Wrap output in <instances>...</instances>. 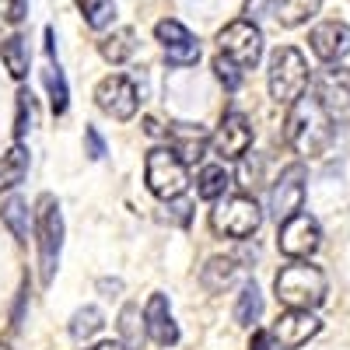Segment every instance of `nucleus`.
Listing matches in <instances>:
<instances>
[{
    "label": "nucleus",
    "instance_id": "nucleus-29",
    "mask_svg": "<svg viewBox=\"0 0 350 350\" xmlns=\"http://www.w3.org/2000/svg\"><path fill=\"white\" fill-rule=\"evenodd\" d=\"M18 98V116H14V137L21 140L28 130H32V123H36V105H32V92L28 88H21V92L14 95Z\"/></svg>",
    "mask_w": 350,
    "mask_h": 350
},
{
    "label": "nucleus",
    "instance_id": "nucleus-2",
    "mask_svg": "<svg viewBox=\"0 0 350 350\" xmlns=\"http://www.w3.org/2000/svg\"><path fill=\"white\" fill-rule=\"evenodd\" d=\"M273 295L287 308H319L326 301V273L312 267L308 259H295L277 273Z\"/></svg>",
    "mask_w": 350,
    "mask_h": 350
},
{
    "label": "nucleus",
    "instance_id": "nucleus-9",
    "mask_svg": "<svg viewBox=\"0 0 350 350\" xmlns=\"http://www.w3.org/2000/svg\"><path fill=\"white\" fill-rule=\"evenodd\" d=\"M319 242H323V231H319L315 217L301 211L295 217H287L284 224H277V245L287 259H308L319 249Z\"/></svg>",
    "mask_w": 350,
    "mask_h": 350
},
{
    "label": "nucleus",
    "instance_id": "nucleus-23",
    "mask_svg": "<svg viewBox=\"0 0 350 350\" xmlns=\"http://www.w3.org/2000/svg\"><path fill=\"white\" fill-rule=\"evenodd\" d=\"M228 189H231V172L224 165H211V168L200 172V179H196V196L200 200H221Z\"/></svg>",
    "mask_w": 350,
    "mask_h": 350
},
{
    "label": "nucleus",
    "instance_id": "nucleus-21",
    "mask_svg": "<svg viewBox=\"0 0 350 350\" xmlns=\"http://www.w3.org/2000/svg\"><path fill=\"white\" fill-rule=\"evenodd\" d=\"M133 49H137V36H133V28H116L112 36H105L102 42H98V53L105 56L109 64H126L130 56H133Z\"/></svg>",
    "mask_w": 350,
    "mask_h": 350
},
{
    "label": "nucleus",
    "instance_id": "nucleus-13",
    "mask_svg": "<svg viewBox=\"0 0 350 350\" xmlns=\"http://www.w3.org/2000/svg\"><path fill=\"white\" fill-rule=\"evenodd\" d=\"M312 95L323 102L333 116L336 112H347L350 109V70H343V67L319 70L315 81H312Z\"/></svg>",
    "mask_w": 350,
    "mask_h": 350
},
{
    "label": "nucleus",
    "instance_id": "nucleus-17",
    "mask_svg": "<svg viewBox=\"0 0 350 350\" xmlns=\"http://www.w3.org/2000/svg\"><path fill=\"white\" fill-rule=\"evenodd\" d=\"M239 277H242V267H239L235 256H214L207 267L200 270V284L207 287L211 295H221V291H228Z\"/></svg>",
    "mask_w": 350,
    "mask_h": 350
},
{
    "label": "nucleus",
    "instance_id": "nucleus-26",
    "mask_svg": "<svg viewBox=\"0 0 350 350\" xmlns=\"http://www.w3.org/2000/svg\"><path fill=\"white\" fill-rule=\"evenodd\" d=\"M259 315H262V295H259L256 280H249V284L242 287L239 301H235V323H239V326H252Z\"/></svg>",
    "mask_w": 350,
    "mask_h": 350
},
{
    "label": "nucleus",
    "instance_id": "nucleus-1",
    "mask_svg": "<svg viewBox=\"0 0 350 350\" xmlns=\"http://www.w3.org/2000/svg\"><path fill=\"white\" fill-rule=\"evenodd\" d=\"M287 144L295 148L298 154H326L329 144H333V112L319 102L315 95H301L287 112V130H284Z\"/></svg>",
    "mask_w": 350,
    "mask_h": 350
},
{
    "label": "nucleus",
    "instance_id": "nucleus-19",
    "mask_svg": "<svg viewBox=\"0 0 350 350\" xmlns=\"http://www.w3.org/2000/svg\"><path fill=\"white\" fill-rule=\"evenodd\" d=\"M0 60H4L8 74L14 81H25L28 77V64H32V53H28V42L21 36H8L0 42Z\"/></svg>",
    "mask_w": 350,
    "mask_h": 350
},
{
    "label": "nucleus",
    "instance_id": "nucleus-28",
    "mask_svg": "<svg viewBox=\"0 0 350 350\" xmlns=\"http://www.w3.org/2000/svg\"><path fill=\"white\" fill-rule=\"evenodd\" d=\"M77 8L92 28H105L116 18V0H77Z\"/></svg>",
    "mask_w": 350,
    "mask_h": 350
},
{
    "label": "nucleus",
    "instance_id": "nucleus-14",
    "mask_svg": "<svg viewBox=\"0 0 350 350\" xmlns=\"http://www.w3.org/2000/svg\"><path fill=\"white\" fill-rule=\"evenodd\" d=\"M308 42H312V53L319 56V60L340 64L343 56L350 53V25H343V21H323V25L312 28Z\"/></svg>",
    "mask_w": 350,
    "mask_h": 350
},
{
    "label": "nucleus",
    "instance_id": "nucleus-38",
    "mask_svg": "<svg viewBox=\"0 0 350 350\" xmlns=\"http://www.w3.org/2000/svg\"><path fill=\"white\" fill-rule=\"evenodd\" d=\"M144 130H148L151 137H161V133H165V130H161V126H158L154 120H144Z\"/></svg>",
    "mask_w": 350,
    "mask_h": 350
},
{
    "label": "nucleus",
    "instance_id": "nucleus-15",
    "mask_svg": "<svg viewBox=\"0 0 350 350\" xmlns=\"http://www.w3.org/2000/svg\"><path fill=\"white\" fill-rule=\"evenodd\" d=\"M144 323H148V340H154L158 347L179 343V326H175L165 295H151V301L144 305Z\"/></svg>",
    "mask_w": 350,
    "mask_h": 350
},
{
    "label": "nucleus",
    "instance_id": "nucleus-20",
    "mask_svg": "<svg viewBox=\"0 0 350 350\" xmlns=\"http://www.w3.org/2000/svg\"><path fill=\"white\" fill-rule=\"evenodd\" d=\"M319 8H323V0H277V4H273V18L284 28H298L312 14H319Z\"/></svg>",
    "mask_w": 350,
    "mask_h": 350
},
{
    "label": "nucleus",
    "instance_id": "nucleus-7",
    "mask_svg": "<svg viewBox=\"0 0 350 350\" xmlns=\"http://www.w3.org/2000/svg\"><path fill=\"white\" fill-rule=\"evenodd\" d=\"M217 49L224 56H231L239 67H256L259 64V56H262V32L252 25V18L245 21H231L224 25L221 32H217Z\"/></svg>",
    "mask_w": 350,
    "mask_h": 350
},
{
    "label": "nucleus",
    "instance_id": "nucleus-12",
    "mask_svg": "<svg viewBox=\"0 0 350 350\" xmlns=\"http://www.w3.org/2000/svg\"><path fill=\"white\" fill-rule=\"evenodd\" d=\"M249 144H252V123L245 120L242 112H224V120H221V126L214 130V137H211V148H214V154L221 158V161H235V158H242L245 151H249Z\"/></svg>",
    "mask_w": 350,
    "mask_h": 350
},
{
    "label": "nucleus",
    "instance_id": "nucleus-6",
    "mask_svg": "<svg viewBox=\"0 0 350 350\" xmlns=\"http://www.w3.org/2000/svg\"><path fill=\"white\" fill-rule=\"evenodd\" d=\"M262 224V211L252 196H221L214 200V211H211V228L214 235L224 239H249L256 235Z\"/></svg>",
    "mask_w": 350,
    "mask_h": 350
},
{
    "label": "nucleus",
    "instance_id": "nucleus-8",
    "mask_svg": "<svg viewBox=\"0 0 350 350\" xmlns=\"http://www.w3.org/2000/svg\"><path fill=\"white\" fill-rule=\"evenodd\" d=\"M305 179H308V172L301 161L295 165H287L280 172V179L273 183V193H270V214L277 224H284L287 217H295L301 207H305Z\"/></svg>",
    "mask_w": 350,
    "mask_h": 350
},
{
    "label": "nucleus",
    "instance_id": "nucleus-33",
    "mask_svg": "<svg viewBox=\"0 0 350 350\" xmlns=\"http://www.w3.org/2000/svg\"><path fill=\"white\" fill-rule=\"evenodd\" d=\"M28 18V0H0V21L21 25Z\"/></svg>",
    "mask_w": 350,
    "mask_h": 350
},
{
    "label": "nucleus",
    "instance_id": "nucleus-36",
    "mask_svg": "<svg viewBox=\"0 0 350 350\" xmlns=\"http://www.w3.org/2000/svg\"><path fill=\"white\" fill-rule=\"evenodd\" d=\"M88 350H130V347H126V343H112V340H109V343H95V347H88Z\"/></svg>",
    "mask_w": 350,
    "mask_h": 350
},
{
    "label": "nucleus",
    "instance_id": "nucleus-30",
    "mask_svg": "<svg viewBox=\"0 0 350 350\" xmlns=\"http://www.w3.org/2000/svg\"><path fill=\"white\" fill-rule=\"evenodd\" d=\"M154 36H158V42H161L165 49H168V46H179V42H186V39H193L189 28H186L183 21H175V18L158 21V25H154Z\"/></svg>",
    "mask_w": 350,
    "mask_h": 350
},
{
    "label": "nucleus",
    "instance_id": "nucleus-25",
    "mask_svg": "<svg viewBox=\"0 0 350 350\" xmlns=\"http://www.w3.org/2000/svg\"><path fill=\"white\" fill-rule=\"evenodd\" d=\"M120 336L130 350H137L144 340H148V323H144V312L137 305H126L120 312Z\"/></svg>",
    "mask_w": 350,
    "mask_h": 350
},
{
    "label": "nucleus",
    "instance_id": "nucleus-18",
    "mask_svg": "<svg viewBox=\"0 0 350 350\" xmlns=\"http://www.w3.org/2000/svg\"><path fill=\"white\" fill-rule=\"evenodd\" d=\"M28 175V148L25 144H14L0 154V193H11L25 183Z\"/></svg>",
    "mask_w": 350,
    "mask_h": 350
},
{
    "label": "nucleus",
    "instance_id": "nucleus-40",
    "mask_svg": "<svg viewBox=\"0 0 350 350\" xmlns=\"http://www.w3.org/2000/svg\"><path fill=\"white\" fill-rule=\"evenodd\" d=\"M0 350H11V343H0Z\"/></svg>",
    "mask_w": 350,
    "mask_h": 350
},
{
    "label": "nucleus",
    "instance_id": "nucleus-37",
    "mask_svg": "<svg viewBox=\"0 0 350 350\" xmlns=\"http://www.w3.org/2000/svg\"><path fill=\"white\" fill-rule=\"evenodd\" d=\"M262 4H267V0H249V8H245L249 18H259V14H262Z\"/></svg>",
    "mask_w": 350,
    "mask_h": 350
},
{
    "label": "nucleus",
    "instance_id": "nucleus-11",
    "mask_svg": "<svg viewBox=\"0 0 350 350\" xmlns=\"http://www.w3.org/2000/svg\"><path fill=\"white\" fill-rule=\"evenodd\" d=\"M319 329H323V323L312 315V308H287V312L277 315V323L270 326V336H273V347L277 350H298Z\"/></svg>",
    "mask_w": 350,
    "mask_h": 350
},
{
    "label": "nucleus",
    "instance_id": "nucleus-27",
    "mask_svg": "<svg viewBox=\"0 0 350 350\" xmlns=\"http://www.w3.org/2000/svg\"><path fill=\"white\" fill-rule=\"evenodd\" d=\"M102 326H105V323H102V312H98L95 305H84V308H77L74 319H70V336H74V340H92Z\"/></svg>",
    "mask_w": 350,
    "mask_h": 350
},
{
    "label": "nucleus",
    "instance_id": "nucleus-10",
    "mask_svg": "<svg viewBox=\"0 0 350 350\" xmlns=\"http://www.w3.org/2000/svg\"><path fill=\"white\" fill-rule=\"evenodd\" d=\"M95 105H98L105 116H112V120L126 123V120H133V116H137L140 98H137V88H133L130 77L109 74V77L98 81V88H95Z\"/></svg>",
    "mask_w": 350,
    "mask_h": 350
},
{
    "label": "nucleus",
    "instance_id": "nucleus-32",
    "mask_svg": "<svg viewBox=\"0 0 350 350\" xmlns=\"http://www.w3.org/2000/svg\"><path fill=\"white\" fill-rule=\"evenodd\" d=\"M165 56H168V64H175V67H193L200 60V42L196 39H186L179 46H168Z\"/></svg>",
    "mask_w": 350,
    "mask_h": 350
},
{
    "label": "nucleus",
    "instance_id": "nucleus-22",
    "mask_svg": "<svg viewBox=\"0 0 350 350\" xmlns=\"http://www.w3.org/2000/svg\"><path fill=\"white\" fill-rule=\"evenodd\" d=\"M0 217L11 228V235L18 242H28V228H32V211H28V200L21 196H8L4 207H0Z\"/></svg>",
    "mask_w": 350,
    "mask_h": 350
},
{
    "label": "nucleus",
    "instance_id": "nucleus-31",
    "mask_svg": "<svg viewBox=\"0 0 350 350\" xmlns=\"http://www.w3.org/2000/svg\"><path fill=\"white\" fill-rule=\"evenodd\" d=\"M242 70H245V67H239L231 56H224V53L214 56V74H217V81L228 88V92H235V88L242 84Z\"/></svg>",
    "mask_w": 350,
    "mask_h": 350
},
{
    "label": "nucleus",
    "instance_id": "nucleus-4",
    "mask_svg": "<svg viewBox=\"0 0 350 350\" xmlns=\"http://www.w3.org/2000/svg\"><path fill=\"white\" fill-rule=\"evenodd\" d=\"M36 235H39V280L49 284L56 267H60V249H64V217L53 193H42L36 203Z\"/></svg>",
    "mask_w": 350,
    "mask_h": 350
},
{
    "label": "nucleus",
    "instance_id": "nucleus-3",
    "mask_svg": "<svg viewBox=\"0 0 350 350\" xmlns=\"http://www.w3.org/2000/svg\"><path fill=\"white\" fill-rule=\"evenodd\" d=\"M270 98L277 105H295L305 88L312 84V70H308V60L295 49V46H280L273 56H270Z\"/></svg>",
    "mask_w": 350,
    "mask_h": 350
},
{
    "label": "nucleus",
    "instance_id": "nucleus-34",
    "mask_svg": "<svg viewBox=\"0 0 350 350\" xmlns=\"http://www.w3.org/2000/svg\"><path fill=\"white\" fill-rule=\"evenodd\" d=\"M84 154L92 158V161H102L105 158V140H102V133L95 126L84 130Z\"/></svg>",
    "mask_w": 350,
    "mask_h": 350
},
{
    "label": "nucleus",
    "instance_id": "nucleus-5",
    "mask_svg": "<svg viewBox=\"0 0 350 350\" xmlns=\"http://www.w3.org/2000/svg\"><path fill=\"white\" fill-rule=\"evenodd\" d=\"M144 183L158 200H179L189 186V172L186 161L179 158V151L172 148H151L144 158Z\"/></svg>",
    "mask_w": 350,
    "mask_h": 350
},
{
    "label": "nucleus",
    "instance_id": "nucleus-35",
    "mask_svg": "<svg viewBox=\"0 0 350 350\" xmlns=\"http://www.w3.org/2000/svg\"><path fill=\"white\" fill-rule=\"evenodd\" d=\"M249 350H277V347H273L270 329H256V333L249 336Z\"/></svg>",
    "mask_w": 350,
    "mask_h": 350
},
{
    "label": "nucleus",
    "instance_id": "nucleus-24",
    "mask_svg": "<svg viewBox=\"0 0 350 350\" xmlns=\"http://www.w3.org/2000/svg\"><path fill=\"white\" fill-rule=\"evenodd\" d=\"M42 81L49 88V109L56 116H64L67 105H70V92H67V81H64V70H60V60H49V67L42 70Z\"/></svg>",
    "mask_w": 350,
    "mask_h": 350
},
{
    "label": "nucleus",
    "instance_id": "nucleus-16",
    "mask_svg": "<svg viewBox=\"0 0 350 350\" xmlns=\"http://www.w3.org/2000/svg\"><path fill=\"white\" fill-rule=\"evenodd\" d=\"M165 137H168V144L175 151H179V158L186 161V165H196L200 158H203V151H207V133H203L200 126H193V123H172L168 130H165Z\"/></svg>",
    "mask_w": 350,
    "mask_h": 350
},
{
    "label": "nucleus",
    "instance_id": "nucleus-39",
    "mask_svg": "<svg viewBox=\"0 0 350 350\" xmlns=\"http://www.w3.org/2000/svg\"><path fill=\"white\" fill-rule=\"evenodd\" d=\"M98 287H102V291H120V287H123V284H120V280H102V284H98Z\"/></svg>",
    "mask_w": 350,
    "mask_h": 350
}]
</instances>
